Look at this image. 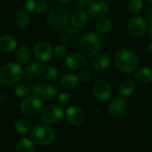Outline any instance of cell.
Returning a JSON list of instances; mask_svg holds the SVG:
<instances>
[{
	"instance_id": "36",
	"label": "cell",
	"mask_w": 152,
	"mask_h": 152,
	"mask_svg": "<svg viewBox=\"0 0 152 152\" xmlns=\"http://www.w3.org/2000/svg\"><path fill=\"white\" fill-rule=\"evenodd\" d=\"M44 87V85L40 82H37L35 84H33L31 86V88H30V91L34 94H40V92L42 90V88Z\"/></svg>"
},
{
	"instance_id": "8",
	"label": "cell",
	"mask_w": 152,
	"mask_h": 152,
	"mask_svg": "<svg viewBox=\"0 0 152 152\" xmlns=\"http://www.w3.org/2000/svg\"><path fill=\"white\" fill-rule=\"evenodd\" d=\"M42 107V100L41 98L37 95H31L26 97L20 103V109L23 115L27 117H31L38 113Z\"/></svg>"
},
{
	"instance_id": "13",
	"label": "cell",
	"mask_w": 152,
	"mask_h": 152,
	"mask_svg": "<svg viewBox=\"0 0 152 152\" xmlns=\"http://www.w3.org/2000/svg\"><path fill=\"white\" fill-rule=\"evenodd\" d=\"M52 45L47 41H39L34 47V53L36 58L42 62L48 61L53 56Z\"/></svg>"
},
{
	"instance_id": "21",
	"label": "cell",
	"mask_w": 152,
	"mask_h": 152,
	"mask_svg": "<svg viewBox=\"0 0 152 152\" xmlns=\"http://www.w3.org/2000/svg\"><path fill=\"white\" fill-rule=\"evenodd\" d=\"M40 74V66L37 61H31L26 68L23 69V76L22 79L24 81L30 80L31 78L37 77Z\"/></svg>"
},
{
	"instance_id": "37",
	"label": "cell",
	"mask_w": 152,
	"mask_h": 152,
	"mask_svg": "<svg viewBox=\"0 0 152 152\" xmlns=\"http://www.w3.org/2000/svg\"><path fill=\"white\" fill-rule=\"evenodd\" d=\"M90 1L89 0H77L76 1V7L78 10H85V8H87Z\"/></svg>"
},
{
	"instance_id": "5",
	"label": "cell",
	"mask_w": 152,
	"mask_h": 152,
	"mask_svg": "<svg viewBox=\"0 0 152 152\" xmlns=\"http://www.w3.org/2000/svg\"><path fill=\"white\" fill-rule=\"evenodd\" d=\"M69 11L62 6H56L53 8L47 15V22L53 28L59 29L64 28L69 20Z\"/></svg>"
},
{
	"instance_id": "38",
	"label": "cell",
	"mask_w": 152,
	"mask_h": 152,
	"mask_svg": "<svg viewBox=\"0 0 152 152\" xmlns=\"http://www.w3.org/2000/svg\"><path fill=\"white\" fill-rule=\"evenodd\" d=\"M146 15L150 18L152 19V7H148L146 9Z\"/></svg>"
},
{
	"instance_id": "35",
	"label": "cell",
	"mask_w": 152,
	"mask_h": 152,
	"mask_svg": "<svg viewBox=\"0 0 152 152\" xmlns=\"http://www.w3.org/2000/svg\"><path fill=\"white\" fill-rule=\"evenodd\" d=\"M92 78V74L89 70H82L79 75H78V79L80 82H83V83H86L88 81H90Z\"/></svg>"
},
{
	"instance_id": "1",
	"label": "cell",
	"mask_w": 152,
	"mask_h": 152,
	"mask_svg": "<svg viewBox=\"0 0 152 152\" xmlns=\"http://www.w3.org/2000/svg\"><path fill=\"white\" fill-rule=\"evenodd\" d=\"M116 67L126 74H131L135 72L139 66V56L132 49L123 48L117 52L115 54Z\"/></svg>"
},
{
	"instance_id": "17",
	"label": "cell",
	"mask_w": 152,
	"mask_h": 152,
	"mask_svg": "<svg viewBox=\"0 0 152 152\" xmlns=\"http://www.w3.org/2000/svg\"><path fill=\"white\" fill-rule=\"evenodd\" d=\"M49 5L48 0H26L25 8L33 13L44 12Z\"/></svg>"
},
{
	"instance_id": "9",
	"label": "cell",
	"mask_w": 152,
	"mask_h": 152,
	"mask_svg": "<svg viewBox=\"0 0 152 152\" xmlns=\"http://www.w3.org/2000/svg\"><path fill=\"white\" fill-rule=\"evenodd\" d=\"M64 112L60 105L52 104L44 108L41 111V119L45 124L51 125L59 122L63 118Z\"/></svg>"
},
{
	"instance_id": "33",
	"label": "cell",
	"mask_w": 152,
	"mask_h": 152,
	"mask_svg": "<svg viewBox=\"0 0 152 152\" xmlns=\"http://www.w3.org/2000/svg\"><path fill=\"white\" fill-rule=\"evenodd\" d=\"M72 102V96L68 92L61 93L58 95V103L61 107H67Z\"/></svg>"
},
{
	"instance_id": "40",
	"label": "cell",
	"mask_w": 152,
	"mask_h": 152,
	"mask_svg": "<svg viewBox=\"0 0 152 152\" xmlns=\"http://www.w3.org/2000/svg\"><path fill=\"white\" fill-rule=\"evenodd\" d=\"M59 4H68L70 0H56Z\"/></svg>"
},
{
	"instance_id": "27",
	"label": "cell",
	"mask_w": 152,
	"mask_h": 152,
	"mask_svg": "<svg viewBox=\"0 0 152 152\" xmlns=\"http://www.w3.org/2000/svg\"><path fill=\"white\" fill-rule=\"evenodd\" d=\"M39 95L45 101H53V100L56 99L59 94H58V90L55 86H44Z\"/></svg>"
},
{
	"instance_id": "29",
	"label": "cell",
	"mask_w": 152,
	"mask_h": 152,
	"mask_svg": "<svg viewBox=\"0 0 152 152\" xmlns=\"http://www.w3.org/2000/svg\"><path fill=\"white\" fill-rule=\"evenodd\" d=\"M14 128L18 134H25L30 130V123L26 118H19L14 123Z\"/></svg>"
},
{
	"instance_id": "15",
	"label": "cell",
	"mask_w": 152,
	"mask_h": 152,
	"mask_svg": "<svg viewBox=\"0 0 152 152\" xmlns=\"http://www.w3.org/2000/svg\"><path fill=\"white\" fill-rule=\"evenodd\" d=\"M60 40L61 44L67 46H74L77 42H79V33L74 27L65 28L61 33Z\"/></svg>"
},
{
	"instance_id": "23",
	"label": "cell",
	"mask_w": 152,
	"mask_h": 152,
	"mask_svg": "<svg viewBox=\"0 0 152 152\" xmlns=\"http://www.w3.org/2000/svg\"><path fill=\"white\" fill-rule=\"evenodd\" d=\"M31 56H32L31 51L26 45H22V46L19 47L16 51V53H15L16 60L18 61L19 63H21V64L28 63L30 61Z\"/></svg>"
},
{
	"instance_id": "10",
	"label": "cell",
	"mask_w": 152,
	"mask_h": 152,
	"mask_svg": "<svg viewBox=\"0 0 152 152\" xmlns=\"http://www.w3.org/2000/svg\"><path fill=\"white\" fill-rule=\"evenodd\" d=\"M111 86L105 80H98L93 87L94 98L100 102H105L111 97Z\"/></svg>"
},
{
	"instance_id": "6",
	"label": "cell",
	"mask_w": 152,
	"mask_h": 152,
	"mask_svg": "<svg viewBox=\"0 0 152 152\" xmlns=\"http://www.w3.org/2000/svg\"><path fill=\"white\" fill-rule=\"evenodd\" d=\"M128 102L124 96L113 97L108 105V112L113 119H122L128 112Z\"/></svg>"
},
{
	"instance_id": "22",
	"label": "cell",
	"mask_w": 152,
	"mask_h": 152,
	"mask_svg": "<svg viewBox=\"0 0 152 152\" xmlns=\"http://www.w3.org/2000/svg\"><path fill=\"white\" fill-rule=\"evenodd\" d=\"M78 82L79 79L77 76L74 74H65L61 77L60 84L62 88L66 90H72L77 86Z\"/></svg>"
},
{
	"instance_id": "43",
	"label": "cell",
	"mask_w": 152,
	"mask_h": 152,
	"mask_svg": "<svg viewBox=\"0 0 152 152\" xmlns=\"http://www.w3.org/2000/svg\"><path fill=\"white\" fill-rule=\"evenodd\" d=\"M150 25H152V19L150 20Z\"/></svg>"
},
{
	"instance_id": "31",
	"label": "cell",
	"mask_w": 152,
	"mask_h": 152,
	"mask_svg": "<svg viewBox=\"0 0 152 152\" xmlns=\"http://www.w3.org/2000/svg\"><path fill=\"white\" fill-rule=\"evenodd\" d=\"M143 8L142 0H128L127 9L130 12L134 14H138Z\"/></svg>"
},
{
	"instance_id": "18",
	"label": "cell",
	"mask_w": 152,
	"mask_h": 152,
	"mask_svg": "<svg viewBox=\"0 0 152 152\" xmlns=\"http://www.w3.org/2000/svg\"><path fill=\"white\" fill-rule=\"evenodd\" d=\"M69 19H70V23L72 27L76 28H83L86 24L88 20V14L85 10L77 9L71 14Z\"/></svg>"
},
{
	"instance_id": "12",
	"label": "cell",
	"mask_w": 152,
	"mask_h": 152,
	"mask_svg": "<svg viewBox=\"0 0 152 152\" xmlns=\"http://www.w3.org/2000/svg\"><path fill=\"white\" fill-rule=\"evenodd\" d=\"M65 117L67 121L73 126H80L86 120V114L78 106L69 107L66 110Z\"/></svg>"
},
{
	"instance_id": "39",
	"label": "cell",
	"mask_w": 152,
	"mask_h": 152,
	"mask_svg": "<svg viewBox=\"0 0 152 152\" xmlns=\"http://www.w3.org/2000/svg\"><path fill=\"white\" fill-rule=\"evenodd\" d=\"M147 33L149 35V37L152 39V25H150V27L148 28V30H147Z\"/></svg>"
},
{
	"instance_id": "11",
	"label": "cell",
	"mask_w": 152,
	"mask_h": 152,
	"mask_svg": "<svg viewBox=\"0 0 152 152\" xmlns=\"http://www.w3.org/2000/svg\"><path fill=\"white\" fill-rule=\"evenodd\" d=\"M110 12V4L105 0L91 1L87 6V12L90 16L100 19L105 17Z\"/></svg>"
},
{
	"instance_id": "45",
	"label": "cell",
	"mask_w": 152,
	"mask_h": 152,
	"mask_svg": "<svg viewBox=\"0 0 152 152\" xmlns=\"http://www.w3.org/2000/svg\"><path fill=\"white\" fill-rule=\"evenodd\" d=\"M89 1H90V2H91V1H94V0H89Z\"/></svg>"
},
{
	"instance_id": "14",
	"label": "cell",
	"mask_w": 152,
	"mask_h": 152,
	"mask_svg": "<svg viewBox=\"0 0 152 152\" xmlns=\"http://www.w3.org/2000/svg\"><path fill=\"white\" fill-rule=\"evenodd\" d=\"M87 63L86 56L83 53H75L69 54L65 58V65L68 69L73 70H79L86 67Z\"/></svg>"
},
{
	"instance_id": "26",
	"label": "cell",
	"mask_w": 152,
	"mask_h": 152,
	"mask_svg": "<svg viewBox=\"0 0 152 152\" xmlns=\"http://www.w3.org/2000/svg\"><path fill=\"white\" fill-rule=\"evenodd\" d=\"M135 90V85L132 80L126 79L122 81L118 86V91L119 94L122 96H130L131 94H134Z\"/></svg>"
},
{
	"instance_id": "46",
	"label": "cell",
	"mask_w": 152,
	"mask_h": 152,
	"mask_svg": "<svg viewBox=\"0 0 152 152\" xmlns=\"http://www.w3.org/2000/svg\"><path fill=\"white\" fill-rule=\"evenodd\" d=\"M151 116H152V109H151Z\"/></svg>"
},
{
	"instance_id": "3",
	"label": "cell",
	"mask_w": 152,
	"mask_h": 152,
	"mask_svg": "<svg viewBox=\"0 0 152 152\" xmlns=\"http://www.w3.org/2000/svg\"><path fill=\"white\" fill-rule=\"evenodd\" d=\"M23 69L17 62H9L0 69V84L12 86L22 79Z\"/></svg>"
},
{
	"instance_id": "44",
	"label": "cell",
	"mask_w": 152,
	"mask_h": 152,
	"mask_svg": "<svg viewBox=\"0 0 152 152\" xmlns=\"http://www.w3.org/2000/svg\"><path fill=\"white\" fill-rule=\"evenodd\" d=\"M2 100H3V98H2V97H1V95H0V102H2Z\"/></svg>"
},
{
	"instance_id": "30",
	"label": "cell",
	"mask_w": 152,
	"mask_h": 152,
	"mask_svg": "<svg viewBox=\"0 0 152 152\" xmlns=\"http://www.w3.org/2000/svg\"><path fill=\"white\" fill-rule=\"evenodd\" d=\"M34 150L35 149H34L33 142L27 138L20 140L16 144V148H15L16 152H34Z\"/></svg>"
},
{
	"instance_id": "25",
	"label": "cell",
	"mask_w": 152,
	"mask_h": 152,
	"mask_svg": "<svg viewBox=\"0 0 152 152\" xmlns=\"http://www.w3.org/2000/svg\"><path fill=\"white\" fill-rule=\"evenodd\" d=\"M95 28L100 33H108L112 28V21L106 16L100 18L95 23Z\"/></svg>"
},
{
	"instance_id": "19",
	"label": "cell",
	"mask_w": 152,
	"mask_h": 152,
	"mask_svg": "<svg viewBox=\"0 0 152 152\" xmlns=\"http://www.w3.org/2000/svg\"><path fill=\"white\" fill-rule=\"evenodd\" d=\"M17 48V41L11 35H3L0 37V49L3 52L11 53Z\"/></svg>"
},
{
	"instance_id": "4",
	"label": "cell",
	"mask_w": 152,
	"mask_h": 152,
	"mask_svg": "<svg viewBox=\"0 0 152 152\" xmlns=\"http://www.w3.org/2000/svg\"><path fill=\"white\" fill-rule=\"evenodd\" d=\"M30 137L35 143L46 146L53 142L55 139V132L49 126L38 125L31 130Z\"/></svg>"
},
{
	"instance_id": "34",
	"label": "cell",
	"mask_w": 152,
	"mask_h": 152,
	"mask_svg": "<svg viewBox=\"0 0 152 152\" xmlns=\"http://www.w3.org/2000/svg\"><path fill=\"white\" fill-rule=\"evenodd\" d=\"M29 87L27 86V85H25V84H19L16 87H15V89H14V93H15V94L18 96V97H26L28 94V93H29Z\"/></svg>"
},
{
	"instance_id": "16",
	"label": "cell",
	"mask_w": 152,
	"mask_h": 152,
	"mask_svg": "<svg viewBox=\"0 0 152 152\" xmlns=\"http://www.w3.org/2000/svg\"><path fill=\"white\" fill-rule=\"evenodd\" d=\"M110 65V56L106 53H99L92 61V67L96 71H103Z\"/></svg>"
},
{
	"instance_id": "41",
	"label": "cell",
	"mask_w": 152,
	"mask_h": 152,
	"mask_svg": "<svg viewBox=\"0 0 152 152\" xmlns=\"http://www.w3.org/2000/svg\"><path fill=\"white\" fill-rule=\"evenodd\" d=\"M148 49H149V52L152 53V39L151 40V42L149 43V45H148Z\"/></svg>"
},
{
	"instance_id": "2",
	"label": "cell",
	"mask_w": 152,
	"mask_h": 152,
	"mask_svg": "<svg viewBox=\"0 0 152 152\" xmlns=\"http://www.w3.org/2000/svg\"><path fill=\"white\" fill-rule=\"evenodd\" d=\"M81 53L86 57H94L100 53L102 45V37L95 32L86 33L78 42Z\"/></svg>"
},
{
	"instance_id": "42",
	"label": "cell",
	"mask_w": 152,
	"mask_h": 152,
	"mask_svg": "<svg viewBox=\"0 0 152 152\" xmlns=\"http://www.w3.org/2000/svg\"><path fill=\"white\" fill-rule=\"evenodd\" d=\"M149 4H152V0H146Z\"/></svg>"
},
{
	"instance_id": "7",
	"label": "cell",
	"mask_w": 152,
	"mask_h": 152,
	"mask_svg": "<svg viewBox=\"0 0 152 152\" xmlns=\"http://www.w3.org/2000/svg\"><path fill=\"white\" fill-rule=\"evenodd\" d=\"M127 29L132 37L140 38L147 33L148 24L143 17L140 15H134L130 18L127 24Z\"/></svg>"
},
{
	"instance_id": "20",
	"label": "cell",
	"mask_w": 152,
	"mask_h": 152,
	"mask_svg": "<svg viewBox=\"0 0 152 152\" xmlns=\"http://www.w3.org/2000/svg\"><path fill=\"white\" fill-rule=\"evenodd\" d=\"M134 78L140 84H148L152 80V69L149 67H142L135 70Z\"/></svg>"
},
{
	"instance_id": "24",
	"label": "cell",
	"mask_w": 152,
	"mask_h": 152,
	"mask_svg": "<svg viewBox=\"0 0 152 152\" xmlns=\"http://www.w3.org/2000/svg\"><path fill=\"white\" fill-rule=\"evenodd\" d=\"M40 74L45 79L48 81H54L58 77L57 69L53 66L49 64H45L40 67Z\"/></svg>"
},
{
	"instance_id": "32",
	"label": "cell",
	"mask_w": 152,
	"mask_h": 152,
	"mask_svg": "<svg viewBox=\"0 0 152 152\" xmlns=\"http://www.w3.org/2000/svg\"><path fill=\"white\" fill-rule=\"evenodd\" d=\"M53 53L56 55L57 58L59 59H65L68 56V46L60 43L54 46Z\"/></svg>"
},
{
	"instance_id": "28",
	"label": "cell",
	"mask_w": 152,
	"mask_h": 152,
	"mask_svg": "<svg viewBox=\"0 0 152 152\" xmlns=\"http://www.w3.org/2000/svg\"><path fill=\"white\" fill-rule=\"evenodd\" d=\"M15 21L20 28H24L28 26L30 17L25 10H19L15 14Z\"/></svg>"
}]
</instances>
